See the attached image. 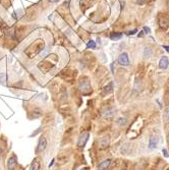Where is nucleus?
<instances>
[{"instance_id": "nucleus-1", "label": "nucleus", "mask_w": 169, "mask_h": 170, "mask_svg": "<svg viewBox=\"0 0 169 170\" xmlns=\"http://www.w3.org/2000/svg\"><path fill=\"white\" fill-rule=\"evenodd\" d=\"M47 147V139L45 137H41L39 139V142H38V146H37V149H36V153L39 154L41 152H43Z\"/></svg>"}, {"instance_id": "nucleus-2", "label": "nucleus", "mask_w": 169, "mask_h": 170, "mask_svg": "<svg viewBox=\"0 0 169 170\" xmlns=\"http://www.w3.org/2000/svg\"><path fill=\"white\" fill-rule=\"evenodd\" d=\"M118 63L121 65V66H124V67H127L130 65V58H128V54L127 53H121L118 57Z\"/></svg>"}, {"instance_id": "nucleus-3", "label": "nucleus", "mask_w": 169, "mask_h": 170, "mask_svg": "<svg viewBox=\"0 0 169 170\" xmlns=\"http://www.w3.org/2000/svg\"><path fill=\"white\" fill-rule=\"evenodd\" d=\"M89 133L88 132H83L81 136H79V138H78V142H77V146L79 148H84L86 146V144H87V142H88V139H89Z\"/></svg>"}, {"instance_id": "nucleus-4", "label": "nucleus", "mask_w": 169, "mask_h": 170, "mask_svg": "<svg viewBox=\"0 0 169 170\" xmlns=\"http://www.w3.org/2000/svg\"><path fill=\"white\" fill-rule=\"evenodd\" d=\"M79 91L83 92L84 94H88L90 91H91V86H90V83L89 81H83L81 84H79V87H78Z\"/></svg>"}, {"instance_id": "nucleus-5", "label": "nucleus", "mask_w": 169, "mask_h": 170, "mask_svg": "<svg viewBox=\"0 0 169 170\" xmlns=\"http://www.w3.org/2000/svg\"><path fill=\"white\" fill-rule=\"evenodd\" d=\"M169 66V60L167 56H162L159 60V67L161 69H167Z\"/></svg>"}, {"instance_id": "nucleus-6", "label": "nucleus", "mask_w": 169, "mask_h": 170, "mask_svg": "<svg viewBox=\"0 0 169 170\" xmlns=\"http://www.w3.org/2000/svg\"><path fill=\"white\" fill-rule=\"evenodd\" d=\"M16 165H17V162H16V157H10L7 160L8 170H14L16 168Z\"/></svg>"}, {"instance_id": "nucleus-7", "label": "nucleus", "mask_w": 169, "mask_h": 170, "mask_svg": "<svg viewBox=\"0 0 169 170\" xmlns=\"http://www.w3.org/2000/svg\"><path fill=\"white\" fill-rule=\"evenodd\" d=\"M109 145H110V139H109V137H104V138L99 139V147L101 149H105Z\"/></svg>"}, {"instance_id": "nucleus-8", "label": "nucleus", "mask_w": 169, "mask_h": 170, "mask_svg": "<svg viewBox=\"0 0 169 170\" xmlns=\"http://www.w3.org/2000/svg\"><path fill=\"white\" fill-rule=\"evenodd\" d=\"M157 145H158V138L156 136H152L149 139V149H151V150L156 149Z\"/></svg>"}, {"instance_id": "nucleus-9", "label": "nucleus", "mask_w": 169, "mask_h": 170, "mask_svg": "<svg viewBox=\"0 0 169 170\" xmlns=\"http://www.w3.org/2000/svg\"><path fill=\"white\" fill-rule=\"evenodd\" d=\"M110 164H111V160L110 159H106V160H104L103 162H101L99 164L98 170H106L110 166Z\"/></svg>"}, {"instance_id": "nucleus-10", "label": "nucleus", "mask_w": 169, "mask_h": 170, "mask_svg": "<svg viewBox=\"0 0 169 170\" xmlns=\"http://www.w3.org/2000/svg\"><path fill=\"white\" fill-rule=\"evenodd\" d=\"M39 169H40V162H39L38 159H35L33 161V163H32L30 170H39Z\"/></svg>"}, {"instance_id": "nucleus-11", "label": "nucleus", "mask_w": 169, "mask_h": 170, "mask_svg": "<svg viewBox=\"0 0 169 170\" xmlns=\"http://www.w3.org/2000/svg\"><path fill=\"white\" fill-rule=\"evenodd\" d=\"M121 37H122V34L121 33H112L110 35V39L113 40V41H118V40L121 39Z\"/></svg>"}, {"instance_id": "nucleus-12", "label": "nucleus", "mask_w": 169, "mask_h": 170, "mask_svg": "<svg viewBox=\"0 0 169 170\" xmlns=\"http://www.w3.org/2000/svg\"><path fill=\"white\" fill-rule=\"evenodd\" d=\"M114 113H115V110H114L113 108H111V109L106 110V111H104L103 115L105 116V117H112V116L114 115Z\"/></svg>"}, {"instance_id": "nucleus-13", "label": "nucleus", "mask_w": 169, "mask_h": 170, "mask_svg": "<svg viewBox=\"0 0 169 170\" xmlns=\"http://www.w3.org/2000/svg\"><path fill=\"white\" fill-rule=\"evenodd\" d=\"M152 53H153L152 49L147 47L146 49H145V51H144V58H150L152 56Z\"/></svg>"}, {"instance_id": "nucleus-14", "label": "nucleus", "mask_w": 169, "mask_h": 170, "mask_svg": "<svg viewBox=\"0 0 169 170\" xmlns=\"http://www.w3.org/2000/svg\"><path fill=\"white\" fill-rule=\"evenodd\" d=\"M163 119L165 121H169V106L166 107L164 110V113H163Z\"/></svg>"}, {"instance_id": "nucleus-15", "label": "nucleus", "mask_w": 169, "mask_h": 170, "mask_svg": "<svg viewBox=\"0 0 169 170\" xmlns=\"http://www.w3.org/2000/svg\"><path fill=\"white\" fill-rule=\"evenodd\" d=\"M111 91H112V83H109L108 86H106V87L104 88V94L110 93Z\"/></svg>"}, {"instance_id": "nucleus-16", "label": "nucleus", "mask_w": 169, "mask_h": 170, "mask_svg": "<svg viewBox=\"0 0 169 170\" xmlns=\"http://www.w3.org/2000/svg\"><path fill=\"white\" fill-rule=\"evenodd\" d=\"M87 48H92V49H95L96 48V42L93 41V40H90L87 44Z\"/></svg>"}, {"instance_id": "nucleus-17", "label": "nucleus", "mask_w": 169, "mask_h": 170, "mask_svg": "<svg viewBox=\"0 0 169 170\" xmlns=\"http://www.w3.org/2000/svg\"><path fill=\"white\" fill-rule=\"evenodd\" d=\"M117 123L119 124V125H124V124H126V118H119L118 120H117Z\"/></svg>"}, {"instance_id": "nucleus-18", "label": "nucleus", "mask_w": 169, "mask_h": 170, "mask_svg": "<svg viewBox=\"0 0 169 170\" xmlns=\"http://www.w3.org/2000/svg\"><path fill=\"white\" fill-rule=\"evenodd\" d=\"M49 50H50L49 48H46V49H45L44 51H42V52H41V53L39 54V56H40V57H45V55L48 54V52H49Z\"/></svg>"}, {"instance_id": "nucleus-19", "label": "nucleus", "mask_w": 169, "mask_h": 170, "mask_svg": "<svg viewBox=\"0 0 169 170\" xmlns=\"http://www.w3.org/2000/svg\"><path fill=\"white\" fill-rule=\"evenodd\" d=\"M5 81H6V76L4 73H0V82L4 83Z\"/></svg>"}, {"instance_id": "nucleus-20", "label": "nucleus", "mask_w": 169, "mask_h": 170, "mask_svg": "<svg viewBox=\"0 0 169 170\" xmlns=\"http://www.w3.org/2000/svg\"><path fill=\"white\" fill-rule=\"evenodd\" d=\"M137 32H138L137 29H133V30H131V31L127 32V35H135V34H137Z\"/></svg>"}, {"instance_id": "nucleus-21", "label": "nucleus", "mask_w": 169, "mask_h": 170, "mask_svg": "<svg viewBox=\"0 0 169 170\" xmlns=\"http://www.w3.org/2000/svg\"><path fill=\"white\" fill-rule=\"evenodd\" d=\"M144 33H145V34H149V33H150V32H151V29H150V28H148V27H144Z\"/></svg>"}, {"instance_id": "nucleus-22", "label": "nucleus", "mask_w": 169, "mask_h": 170, "mask_svg": "<svg viewBox=\"0 0 169 170\" xmlns=\"http://www.w3.org/2000/svg\"><path fill=\"white\" fill-rule=\"evenodd\" d=\"M163 48H164V49H165V50L169 53V45H163Z\"/></svg>"}, {"instance_id": "nucleus-23", "label": "nucleus", "mask_w": 169, "mask_h": 170, "mask_svg": "<svg viewBox=\"0 0 169 170\" xmlns=\"http://www.w3.org/2000/svg\"><path fill=\"white\" fill-rule=\"evenodd\" d=\"M144 2H145V0H138L137 1L138 4H144Z\"/></svg>"}, {"instance_id": "nucleus-24", "label": "nucleus", "mask_w": 169, "mask_h": 170, "mask_svg": "<svg viewBox=\"0 0 169 170\" xmlns=\"http://www.w3.org/2000/svg\"><path fill=\"white\" fill-rule=\"evenodd\" d=\"M163 154L165 155V156H166V157H168L169 155L167 154V151H166V150H163Z\"/></svg>"}, {"instance_id": "nucleus-25", "label": "nucleus", "mask_w": 169, "mask_h": 170, "mask_svg": "<svg viewBox=\"0 0 169 170\" xmlns=\"http://www.w3.org/2000/svg\"><path fill=\"white\" fill-rule=\"evenodd\" d=\"M49 2H51V3H54V2H57L58 0H48Z\"/></svg>"}, {"instance_id": "nucleus-26", "label": "nucleus", "mask_w": 169, "mask_h": 170, "mask_svg": "<svg viewBox=\"0 0 169 170\" xmlns=\"http://www.w3.org/2000/svg\"><path fill=\"white\" fill-rule=\"evenodd\" d=\"M1 152H2V150H1V148H0V155H1Z\"/></svg>"}, {"instance_id": "nucleus-27", "label": "nucleus", "mask_w": 169, "mask_h": 170, "mask_svg": "<svg viewBox=\"0 0 169 170\" xmlns=\"http://www.w3.org/2000/svg\"><path fill=\"white\" fill-rule=\"evenodd\" d=\"M82 170H88V169H87V168H84V169H82Z\"/></svg>"}, {"instance_id": "nucleus-28", "label": "nucleus", "mask_w": 169, "mask_h": 170, "mask_svg": "<svg viewBox=\"0 0 169 170\" xmlns=\"http://www.w3.org/2000/svg\"><path fill=\"white\" fill-rule=\"evenodd\" d=\"M121 170H126V169H121Z\"/></svg>"}, {"instance_id": "nucleus-29", "label": "nucleus", "mask_w": 169, "mask_h": 170, "mask_svg": "<svg viewBox=\"0 0 169 170\" xmlns=\"http://www.w3.org/2000/svg\"><path fill=\"white\" fill-rule=\"evenodd\" d=\"M168 36H169V34H168Z\"/></svg>"}]
</instances>
